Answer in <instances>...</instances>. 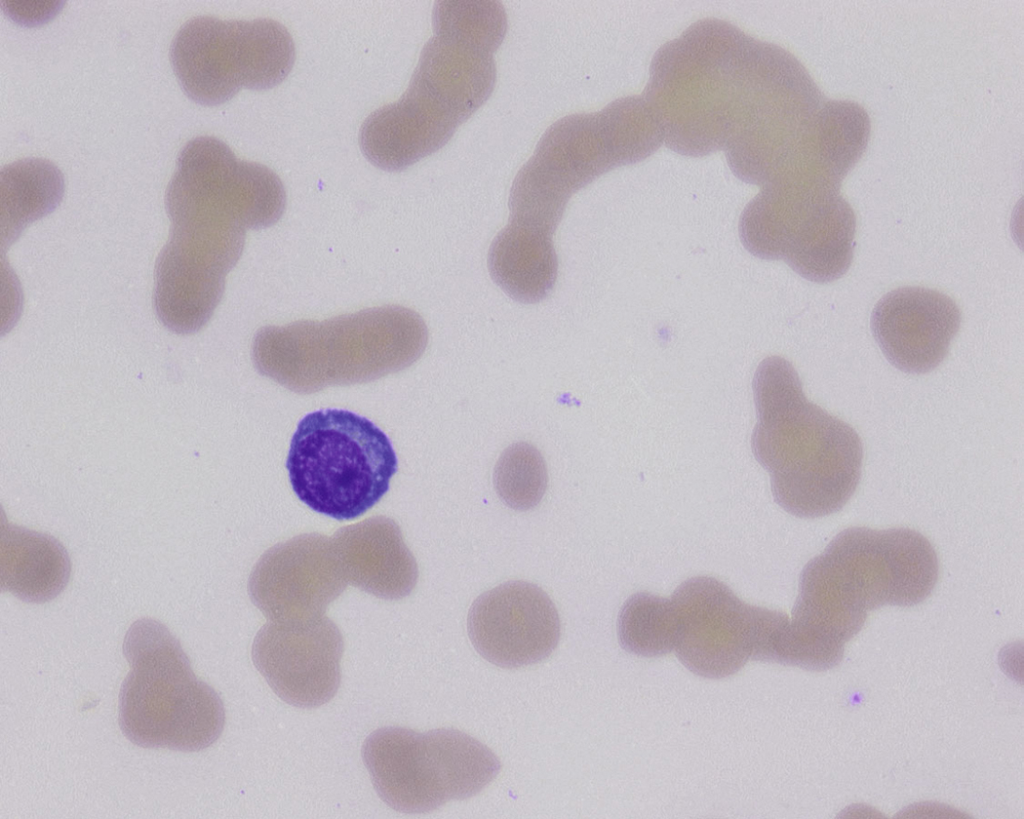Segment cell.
<instances>
[{
    "mask_svg": "<svg viewBox=\"0 0 1024 819\" xmlns=\"http://www.w3.org/2000/svg\"><path fill=\"white\" fill-rule=\"evenodd\" d=\"M663 142L642 94L558 120L512 184L509 222L552 236L575 192L615 167L647 158Z\"/></svg>",
    "mask_w": 1024,
    "mask_h": 819,
    "instance_id": "5b68a950",
    "label": "cell"
},
{
    "mask_svg": "<svg viewBox=\"0 0 1024 819\" xmlns=\"http://www.w3.org/2000/svg\"><path fill=\"white\" fill-rule=\"evenodd\" d=\"M960 323L961 312L952 298L918 286L887 293L871 315V330L886 358L915 374L930 372L945 359Z\"/></svg>",
    "mask_w": 1024,
    "mask_h": 819,
    "instance_id": "9a60e30c",
    "label": "cell"
},
{
    "mask_svg": "<svg viewBox=\"0 0 1024 819\" xmlns=\"http://www.w3.org/2000/svg\"><path fill=\"white\" fill-rule=\"evenodd\" d=\"M343 637L328 619L266 624L252 644V660L272 690L299 708L329 702L341 682Z\"/></svg>",
    "mask_w": 1024,
    "mask_h": 819,
    "instance_id": "4fadbf2b",
    "label": "cell"
},
{
    "mask_svg": "<svg viewBox=\"0 0 1024 819\" xmlns=\"http://www.w3.org/2000/svg\"><path fill=\"white\" fill-rule=\"evenodd\" d=\"M123 653L130 663L119 693V726L133 744L194 752L221 735L219 695L196 678L179 640L162 623L142 618L128 629Z\"/></svg>",
    "mask_w": 1024,
    "mask_h": 819,
    "instance_id": "8992f818",
    "label": "cell"
},
{
    "mask_svg": "<svg viewBox=\"0 0 1024 819\" xmlns=\"http://www.w3.org/2000/svg\"><path fill=\"white\" fill-rule=\"evenodd\" d=\"M760 187L740 218L745 248L762 259L783 260L813 282L842 277L853 260L856 218L839 186L783 173Z\"/></svg>",
    "mask_w": 1024,
    "mask_h": 819,
    "instance_id": "ba28073f",
    "label": "cell"
},
{
    "mask_svg": "<svg viewBox=\"0 0 1024 819\" xmlns=\"http://www.w3.org/2000/svg\"><path fill=\"white\" fill-rule=\"evenodd\" d=\"M165 204L169 218H196L242 230L277 220L285 190L267 166L237 158L218 138L200 136L181 150Z\"/></svg>",
    "mask_w": 1024,
    "mask_h": 819,
    "instance_id": "8fae6325",
    "label": "cell"
},
{
    "mask_svg": "<svg viewBox=\"0 0 1024 819\" xmlns=\"http://www.w3.org/2000/svg\"><path fill=\"white\" fill-rule=\"evenodd\" d=\"M493 481L498 496L507 506L520 511L529 510L538 505L546 491V463L532 444L514 443L500 455Z\"/></svg>",
    "mask_w": 1024,
    "mask_h": 819,
    "instance_id": "d6986e66",
    "label": "cell"
},
{
    "mask_svg": "<svg viewBox=\"0 0 1024 819\" xmlns=\"http://www.w3.org/2000/svg\"><path fill=\"white\" fill-rule=\"evenodd\" d=\"M468 635L477 652L504 668L538 663L560 638L557 609L540 587L509 581L481 594L471 605Z\"/></svg>",
    "mask_w": 1024,
    "mask_h": 819,
    "instance_id": "5bb4252c",
    "label": "cell"
},
{
    "mask_svg": "<svg viewBox=\"0 0 1024 819\" xmlns=\"http://www.w3.org/2000/svg\"><path fill=\"white\" fill-rule=\"evenodd\" d=\"M63 177L44 159H24L1 171L2 237L8 245L23 227L51 212L60 202Z\"/></svg>",
    "mask_w": 1024,
    "mask_h": 819,
    "instance_id": "ac0fdd59",
    "label": "cell"
},
{
    "mask_svg": "<svg viewBox=\"0 0 1024 819\" xmlns=\"http://www.w3.org/2000/svg\"><path fill=\"white\" fill-rule=\"evenodd\" d=\"M170 59L184 92L199 104L215 106L242 88L280 84L292 69L295 47L288 30L273 19L198 16L176 33Z\"/></svg>",
    "mask_w": 1024,
    "mask_h": 819,
    "instance_id": "30bf717a",
    "label": "cell"
},
{
    "mask_svg": "<svg viewBox=\"0 0 1024 819\" xmlns=\"http://www.w3.org/2000/svg\"><path fill=\"white\" fill-rule=\"evenodd\" d=\"M488 266L494 281L513 299L539 302L557 278L552 236L508 223L491 244Z\"/></svg>",
    "mask_w": 1024,
    "mask_h": 819,
    "instance_id": "e0dca14e",
    "label": "cell"
},
{
    "mask_svg": "<svg viewBox=\"0 0 1024 819\" xmlns=\"http://www.w3.org/2000/svg\"><path fill=\"white\" fill-rule=\"evenodd\" d=\"M753 392L752 451L770 474L775 502L802 518L842 509L861 478L858 433L805 397L797 372L783 357L762 360Z\"/></svg>",
    "mask_w": 1024,
    "mask_h": 819,
    "instance_id": "277c9868",
    "label": "cell"
},
{
    "mask_svg": "<svg viewBox=\"0 0 1024 819\" xmlns=\"http://www.w3.org/2000/svg\"><path fill=\"white\" fill-rule=\"evenodd\" d=\"M660 603L672 651L690 671L707 678L733 675L755 660L776 613L745 603L707 576L684 581Z\"/></svg>",
    "mask_w": 1024,
    "mask_h": 819,
    "instance_id": "7c38bea8",
    "label": "cell"
},
{
    "mask_svg": "<svg viewBox=\"0 0 1024 819\" xmlns=\"http://www.w3.org/2000/svg\"><path fill=\"white\" fill-rule=\"evenodd\" d=\"M286 468L301 502L344 521L360 517L383 498L398 459L389 437L372 421L328 408L299 421Z\"/></svg>",
    "mask_w": 1024,
    "mask_h": 819,
    "instance_id": "52a82bcc",
    "label": "cell"
},
{
    "mask_svg": "<svg viewBox=\"0 0 1024 819\" xmlns=\"http://www.w3.org/2000/svg\"><path fill=\"white\" fill-rule=\"evenodd\" d=\"M70 577V560L53 537L18 527L2 516L0 586L29 603L58 596Z\"/></svg>",
    "mask_w": 1024,
    "mask_h": 819,
    "instance_id": "2e32d148",
    "label": "cell"
},
{
    "mask_svg": "<svg viewBox=\"0 0 1024 819\" xmlns=\"http://www.w3.org/2000/svg\"><path fill=\"white\" fill-rule=\"evenodd\" d=\"M665 144L690 156L724 150L740 179L761 186L825 102L787 50L704 19L654 55L642 93Z\"/></svg>",
    "mask_w": 1024,
    "mask_h": 819,
    "instance_id": "6da1fadb",
    "label": "cell"
},
{
    "mask_svg": "<svg viewBox=\"0 0 1024 819\" xmlns=\"http://www.w3.org/2000/svg\"><path fill=\"white\" fill-rule=\"evenodd\" d=\"M434 31L402 97L360 128L363 154L383 170H403L437 151L494 87L493 54L506 31L500 3L438 2Z\"/></svg>",
    "mask_w": 1024,
    "mask_h": 819,
    "instance_id": "3957f363",
    "label": "cell"
},
{
    "mask_svg": "<svg viewBox=\"0 0 1024 819\" xmlns=\"http://www.w3.org/2000/svg\"><path fill=\"white\" fill-rule=\"evenodd\" d=\"M938 575L933 546L915 530H843L802 571L779 638L783 662L807 669L833 665L871 610L923 601Z\"/></svg>",
    "mask_w": 1024,
    "mask_h": 819,
    "instance_id": "7a4b0ae2",
    "label": "cell"
},
{
    "mask_svg": "<svg viewBox=\"0 0 1024 819\" xmlns=\"http://www.w3.org/2000/svg\"><path fill=\"white\" fill-rule=\"evenodd\" d=\"M362 757L378 795L403 813L470 798L501 769L487 746L456 729L380 728L366 738Z\"/></svg>",
    "mask_w": 1024,
    "mask_h": 819,
    "instance_id": "9c48e42d",
    "label": "cell"
}]
</instances>
